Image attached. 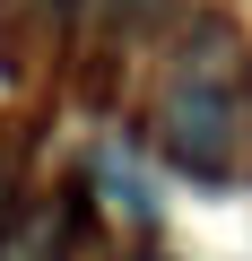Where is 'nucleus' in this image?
<instances>
[{"instance_id":"nucleus-1","label":"nucleus","mask_w":252,"mask_h":261,"mask_svg":"<svg viewBox=\"0 0 252 261\" xmlns=\"http://www.w3.org/2000/svg\"><path fill=\"white\" fill-rule=\"evenodd\" d=\"M157 140H165V157H174L183 174L217 183V174L235 166V148H243V105H235L217 79H174V87H165V113H157Z\"/></svg>"},{"instance_id":"nucleus-2","label":"nucleus","mask_w":252,"mask_h":261,"mask_svg":"<svg viewBox=\"0 0 252 261\" xmlns=\"http://www.w3.org/2000/svg\"><path fill=\"white\" fill-rule=\"evenodd\" d=\"M61 244H70V218L52 200H35V209H18L0 226V261H61Z\"/></svg>"},{"instance_id":"nucleus-3","label":"nucleus","mask_w":252,"mask_h":261,"mask_svg":"<svg viewBox=\"0 0 252 261\" xmlns=\"http://www.w3.org/2000/svg\"><path fill=\"white\" fill-rule=\"evenodd\" d=\"M113 9L131 18V27H148V18H165V0H113Z\"/></svg>"}]
</instances>
